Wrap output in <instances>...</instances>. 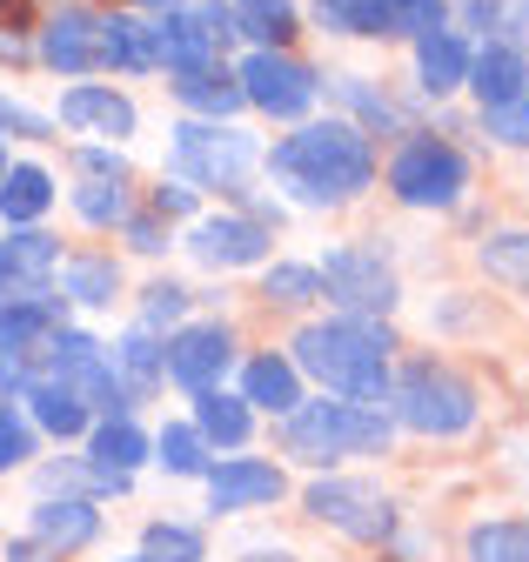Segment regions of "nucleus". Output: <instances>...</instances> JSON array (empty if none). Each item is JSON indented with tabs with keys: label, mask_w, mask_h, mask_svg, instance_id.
<instances>
[{
	"label": "nucleus",
	"mask_w": 529,
	"mask_h": 562,
	"mask_svg": "<svg viewBox=\"0 0 529 562\" xmlns=\"http://www.w3.org/2000/svg\"><path fill=\"white\" fill-rule=\"evenodd\" d=\"M261 161H269V175L302 207H342L375 181V148L356 121H308V127L282 134Z\"/></svg>",
	"instance_id": "1"
},
{
	"label": "nucleus",
	"mask_w": 529,
	"mask_h": 562,
	"mask_svg": "<svg viewBox=\"0 0 529 562\" xmlns=\"http://www.w3.org/2000/svg\"><path fill=\"white\" fill-rule=\"evenodd\" d=\"M295 369L315 375L328 395H342V402H369V408H389V356H395V335L389 322H369V315H328V322H308L295 341Z\"/></svg>",
	"instance_id": "2"
},
{
	"label": "nucleus",
	"mask_w": 529,
	"mask_h": 562,
	"mask_svg": "<svg viewBox=\"0 0 529 562\" xmlns=\"http://www.w3.org/2000/svg\"><path fill=\"white\" fill-rule=\"evenodd\" d=\"M389 436L395 422L389 408H369V402H302L282 415V449L308 469H336L349 456H389Z\"/></svg>",
	"instance_id": "3"
},
{
	"label": "nucleus",
	"mask_w": 529,
	"mask_h": 562,
	"mask_svg": "<svg viewBox=\"0 0 529 562\" xmlns=\"http://www.w3.org/2000/svg\"><path fill=\"white\" fill-rule=\"evenodd\" d=\"M389 415L416 436H462L476 422V389L449 362H409L389 389Z\"/></svg>",
	"instance_id": "4"
},
{
	"label": "nucleus",
	"mask_w": 529,
	"mask_h": 562,
	"mask_svg": "<svg viewBox=\"0 0 529 562\" xmlns=\"http://www.w3.org/2000/svg\"><path fill=\"white\" fill-rule=\"evenodd\" d=\"M255 168H261V140L255 134H241L228 121H181L175 127V181L241 194Z\"/></svg>",
	"instance_id": "5"
},
{
	"label": "nucleus",
	"mask_w": 529,
	"mask_h": 562,
	"mask_svg": "<svg viewBox=\"0 0 529 562\" xmlns=\"http://www.w3.org/2000/svg\"><path fill=\"white\" fill-rule=\"evenodd\" d=\"M470 188V155L442 134H409L389 161V194L403 207H455Z\"/></svg>",
	"instance_id": "6"
},
{
	"label": "nucleus",
	"mask_w": 529,
	"mask_h": 562,
	"mask_svg": "<svg viewBox=\"0 0 529 562\" xmlns=\"http://www.w3.org/2000/svg\"><path fill=\"white\" fill-rule=\"evenodd\" d=\"M235 81H241V101L261 108V114H275V121H302L315 101H322V75L308 60H295L289 47H255L241 67H235Z\"/></svg>",
	"instance_id": "7"
},
{
	"label": "nucleus",
	"mask_w": 529,
	"mask_h": 562,
	"mask_svg": "<svg viewBox=\"0 0 529 562\" xmlns=\"http://www.w3.org/2000/svg\"><path fill=\"white\" fill-rule=\"evenodd\" d=\"M322 295L336 302L342 315H369V322H382L403 289H395V268L382 261V248L336 241V248H328V261H322Z\"/></svg>",
	"instance_id": "8"
},
{
	"label": "nucleus",
	"mask_w": 529,
	"mask_h": 562,
	"mask_svg": "<svg viewBox=\"0 0 529 562\" xmlns=\"http://www.w3.org/2000/svg\"><path fill=\"white\" fill-rule=\"evenodd\" d=\"M302 509L315 522H336L356 542H389V529H395V503L382 496V488H369V482H349V475H315Z\"/></svg>",
	"instance_id": "9"
},
{
	"label": "nucleus",
	"mask_w": 529,
	"mask_h": 562,
	"mask_svg": "<svg viewBox=\"0 0 529 562\" xmlns=\"http://www.w3.org/2000/svg\"><path fill=\"white\" fill-rule=\"evenodd\" d=\"M235 362V335L222 322H181L168 335V382L188 389V395H202V389H222Z\"/></svg>",
	"instance_id": "10"
},
{
	"label": "nucleus",
	"mask_w": 529,
	"mask_h": 562,
	"mask_svg": "<svg viewBox=\"0 0 529 562\" xmlns=\"http://www.w3.org/2000/svg\"><path fill=\"white\" fill-rule=\"evenodd\" d=\"M60 315H68V295H54L47 281H34V289H21V281H8L0 289V356H41V341L60 328Z\"/></svg>",
	"instance_id": "11"
},
{
	"label": "nucleus",
	"mask_w": 529,
	"mask_h": 562,
	"mask_svg": "<svg viewBox=\"0 0 529 562\" xmlns=\"http://www.w3.org/2000/svg\"><path fill=\"white\" fill-rule=\"evenodd\" d=\"M209 509L215 516H241V509H269L289 496V475L275 462H261V456H222L209 462Z\"/></svg>",
	"instance_id": "12"
},
{
	"label": "nucleus",
	"mask_w": 529,
	"mask_h": 562,
	"mask_svg": "<svg viewBox=\"0 0 529 562\" xmlns=\"http://www.w3.org/2000/svg\"><path fill=\"white\" fill-rule=\"evenodd\" d=\"M269 248L275 235L255 215H202L188 228V255L202 268H255V261H269Z\"/></svg>",
	"instance_id": "13"
},
{
	"label": "nucleus",
	"mask_w": 529,
	"mask_h": 562,
	"mask_svg": "<svg viewBox=\"0 0 529 562\" xmlns=\"http://www.w3.org/2000/svg\"><path fill=\"white\" fill-rule=\"evenodd\" d=\"M41 60L54 67V75H94V67H101V14L60 8L41 27Z\"/></svg>",
	"instance_id": "14"
},
{
	"label": "nucleus",
	"mask_w": 529,
	"mask_h": 562,
	"mask_svg": "<svg viewBox=\"0 0 529 562\" xmlns=\"http://www.w3.org/2000/svg\"><path fill=\"white\" fill-rule=\"evenodd\" d=\"M155 54H161L168 75L181 81V75H194V67H215L222 60V41L209 34V21L194 14V8H168L155 21Z\"/></svg>",
	"instance_id": "15"
},
{
	"label": "nucleus",
	"mask_w": 529,
	"mask_h": 562,
	"mask_svg": "<svg viewBox=\"0 0 529 562\" xmlns=\"http://www.w3.org/2000/svg\"><path fill=\"white\" fill-rule=\"evenodd\" d=\"M60 127H75V134H108V140H127V134L142 127V114H135V101H127V94L81 81V88H68V94H60Z\"/></svg>",
	"instance_id": "16"
},
{
	"label": "nucleus",
	"mask_w": 529,
	"mask_h": 562,
	"mask_svg": "<svg viewBox=\"0 0 529 562\" xmlns=\"http://www.w3.org/2000/svg\"><path fill=\"white\" fill-rule=\"evenodd\" d=\"M462 88L483 101V114H489V108L522 101V94H529V54H522V47H509V41H489V47L470 60V81H462Z\"/></svg>",
	"instance_id": "17"
},
{
	"label": "nucleus",
	"mask_w": 529,
	"mask_h": 562,
	"mask_svg": "<svg viewBox=\"0 0 529 562\" xmlns=\"http://www.w3.org/2000/svg\"><path fill=\"white\" fill-rule=\"evenodd\" d=\"M27 536L47 542L54 555H75V549H88L101 536V509L88 496H47V503H34V529Z\"/></svg>",
	"instance_id": "18"
},
{
	"label": "nucleus",
	"mask_w": 529,
	"mask_h": 562,
	"mask_svg": "<svg viewBox=\"0 0 529 562\" xmlns=\"http://www.w3.org/2000/svg\"><path fill=\"white\" fill-rule=\"evenodd\" d=\"M470 60H476V47L462 41L455 27H436V34H423L416 41V81H423V94H455L462 81H470Z\"/></svg>",
	"instance_id": "19"
},
{
	"label": "nucleus",
	"mask_w": 529,
	"mask_h": 562,
	"mask_svg": "<svg viewBox=\"0 0 529 562\" xmlns=\"http://www.w3.org/2000/svg\"><path fill=\"white\" fill-rule=\"evenodd\" d=\"M101 67H114V75H155V67H161V54H155V21L108 14V21H101Z\"/></svg>",
	"instance_id": "20"
},
{
	"label": "nucleus",
	"mask_w": 529,
	"mask_h": 562,
	"mask_svg": "<svg viewBox=\"0 0 529 562\" xmlns=\"http://www.w3.org/2000/svg\"><path fill=\"white\" fill-rule=\"evenodd\" d=\"M47 207H54V175L41 161H14L0 175V222L8 228H34Z\"/></svg>",
	"instance_id": "21"
},
{
	"label": "nucleus",
	"mask_w": 529,
	"mask_h": 562,
	"mask_svg": "<svg viewBox=\"0 0 529 562\" xmlns=\"http://www.w3.org/2000/svg\"><path fill=\"white\" fill-rule=\"evenodd\" d=\"M241 402L248 408H269V415H289L302 408V369L289 356H255L241 369Z\"/></svg>",
	"instance_id": "22"
},
{
	"label": "nucleus",
	"mask_w": 529,
	"mask_h": 562,
	"mask_svg": "<svg viewBox=\"0 0 529 562\" xmlns=\"http://www.w3.org/2000/svg\"><path fill=\"white\" fill-rule=\"evenodd\" d=\"M21 402H27V415H34V429H47V436H60V442H75V436L94 429L88 402H81L75 389H60V382H27Z\"/></svg>",
	"instance_id": "23"
},
{
	"label": "nucleus",
	"mask_w": 529,
	"mask_h": 562,
	"mask_svg": "<svg viewBox=\"0 0 529 562\" xmlns=\"http://www.w3.org/2000/svg\"><path fill=\"white\" fill-rule=\"evenodd\" d=\"M148 449H155V442H148L127 415H108V422H94V429H88V462L108 469V475H135V469L148 462Z\"/></svg>",
	"instance_id": "24"
},
{
	"label": "nucleus",
	"mask_w": 529,
	"mask_h": 562,
	"mask_svg": "<svg viewBox=\"0 0 529 562\" xmlns=\"http://www.w3.org/2000/svg\"><path fill=\"white\" fill-rule=\"evenodd\" d=\"M108 362H114V375L127 382V395H135V389H155L161 375H168V341L155 335V328H127L114 348H108Z\"/></svg>",
	"instance_id": "25"
},
{
	"label": "nucleus",
	"mask_w": 529,
	"mask_h": 562,
	"mask_svg": "<svg viewBox=\"0 0 529 562\" xmlns=\"http://www.w3.org/2000/svg\"><path fill=\"white\" fill-rule=\"evenodd\" d=\"M175 101H181L188 114H209V121H228V114L248 108V101H241V81L228 75L222 60H215V67H194V75H181V81H175Z\"/></svg>",
	"instance_id": "26"
},
{
	"label": "nucleus",
	"mask_w": 529,
	"mask_h": 562,
	"mask_svg": "<svg viewBox=\"0 0 529 562\" xmlns=\"http://www.w3.org/2000/svg\"><path fill=\"white\" fill-rule=\"evenodd\" d=\"M60 295L81 302V308H114V295H121L114 255H68L60 261Z\"/></svg>",
	"instance_id": "27"
},
{
	"label": "nucleus",
	"mask_w": 529,
	"mask_h": 562,
	"mask_svg": "<svg viewBox=\"0 0 529 562\" xmlns=\"http://www.w3.org/2000/svg\"><path fill=\"white\" fill-rule=\"evenodd\" d=\"M194 429H202V442H209V449H241V442H248V429H255V415H248V402H241V395L202 389V395H194Z\"/></svg>",
	"instance_id": "28"
},
{
	"label": "nucleus",
	"mask_w": 529,
	"mask_h": 562,
	"mask_svg": "<svg viewBox=\"0 0 529 562\" xmlns=\"http://www.w3.org/2000/svg\"><path fill=\"white\" fill-rule=\"evenodd\" d=\"M228 14H235V34L255 41V47H289L295 41V0H228Z\"/></svg>",
	"instance_id": "29"
},
{
	"label": "nucleus",
	"mask_w": 529,
	"mask_h": 562,
	"mask_svg": "<svg viewBox=\"0 0 529 562\" xmlns=\"http://www.w3.org/2000/svg\"><path fill=\"white\" fill-rule=\"evenodd\" d=\"M0 268H8V281L34 289V281H47V274L60 268V248H54V235H41V228H14L8 241H0ZM8 281H0V289H8Z\"/></svg>",
	"instance_id": "30"
},
{
	"label": "nucleus",
	"mask_w": 529,
	"mask_h": 562,
	"mask_svg": "<svg viewBox=\"0 0 529 562\" xmlns=\"http://www.w3.org/2000/svg\"><path fill=\"white\" fill-rule=\"evenodd\" d=\"M476 261H483L489 281H503V289L529 295V228H503V235H489V241L476 248Z\"/></svg>",
	"instance_id": "31"
},
{
	"label": "nucleus",
	"mask_w": 529,
	"mask_h": 562,
	"mask_svg": "<svg viewBox=\"0 0 529 562\" xmlns=\"http://www.w3.org/2000/svg\"><path fill=\"white\" fill-rule=\"evenodd\" d=\"M375 14H382V41H423L449 27V0H375Z\"/></svg>",
	"instance_id": "32"
},
{
	"label": "nucleus",
	"mask_w": 529,
	"mask_h": 562,
	"mask_svg": "<svg viewBox=\"0 0 529 562\" xmlns=\"http://www.w3.org/2000/svg\"><path fill=\"white\" fill-rule=\"evenodd\" d=\"M155 462H161L168 475H209V442H202V429H194V422H168V429L155 436Z\"/></svg>",
	"instance_id": "33"
},
{
	"label": "nucleus",
	"mask_w": 529,
	"mask_h": 562,
	"mask_svg": "<svg viewBox=\"0 0 529 562\" xmlns=\"http://www.w3.org/2000/svg\"><path fill=\"white\" fill-rule=\"evenodd\" d=\"M470 562H529V522H476L470 529Z\"/></svg>",
	"instance_id": "34"
},
{
	"label": "nucleus",
	"mask_w": 529,
	"mask_h": 562,
	"mask_svg": "<svg viewBox=\"0 0 529 562\" xmlns=\"http://www.w3.org/2000/svg\"><path fill=\"white\" fill-rule=\"evenodd\" d=\"M261 295L282 302V308H308V302H322V268H308V261H275L269 274H261Z\"/></svg>",
	"instance_id": "35"
},
{
	"label": "nucleus",
	"mask_w": 529,
	"mask_h": 562,
	"mask_svg": "<svg viewBox=\"0 0 529 562\" xmlns=\"http://www.w3.org/2000/svg\"><path fill=\"white\" fill-rule=\"evenodd\" d=\"M75 215L88 228H121L135 207H127V181H81L75 188Z\"/></svg>",
	"instance_id": "36"
},
{
	"label": "nucleus",
	"mask_w": 529,
	"mask_h": 562,
	"mask_svg": "<svg viewBox=\"0 0 529 562\" xmlns=\"http://www.w3.org/2000/svg\"><path fill=\"white\" fill-rule=\"evenodd\" d=\"M322 34H356V41H382V14L375 0H308Z\"/></svg>",
	"instance_id": "37"
},
{
	"label": "nucleus",
	"mask_w": 529,
	"mask_h": 562,
	"mask_svg": "<svg viewBox=\"0 0 529 562\" xmlns=\"http://www.w3.org/2000/svg\"><path fill=\"white\" fill-rule=\"evenodd\" d=\"M142 555L148 562H209V542H202V529H188V522H148Z\"/></svg>",
	"instance_id": "38"
},
{
	"label": "nucleus",
	"mask_w": 529,
	"mask_h": 562,
	"mask_svg": "<svg viewBox=\"0 0 529 562\" xmlns=\"http://www.w3.org/2000/svg\"><path fill=\"white\" fill-rule=\"evenodd\" d=\"M328 94H336L342 108H356L369 127H395V121H403V114H395V101H389V94H375L362 75H328Z\"/></svg>",
	"instance_id": "39"
},
{
	"label": "nucleus",
	"mask_w": 529,
	"mask_h": 562,
	"mask_svg": "<svg viewBox=\"0 0 529 562\" xmlns=\"http://www.w3.org/2000/svg\"><path fill=\"white\" fill-rule=\"evenodd\" d=\"M34 462V429H27V415L14 402H0V475H14Z\"/></svg>",
	"instance_id": "40"
},
{
	"label": "nucleus",
	"mask_w": 529,
	"mask_h": 562,
	"mask_svg": "<svg viewBox=\"0 0 529 562\" xmlns=\"http://www.w3.org/2000/svg\"><path fill=\"white\" fill-rule=\"evenodd\" d=\"M181 315H188V289H181V281H155V289L142 295V328H155V335H161L168 322L181 328Z\"/></svg>",
	"instance_id": "41"
},
{
	"label": "nucleus",
	"mask_w": 529,
	"mask_h": 562,
	"mask_svg": "<svg viewBox=\"0 0 529 562\" xmlns=\"http://www.w3.org/2000/svg\"><path fill=\"white\" fill-rule=\"evenodd\" d=\"M483 121H489V134L503 140V148H529V94L509 101V108H489Z\"/></svg>",
	"instance_id": "42"
},
{
	"label": "nucleus",
	"mask_w": 529,
	"mask_h": 562,
	"mask_svg": "<svg viewBox=\"0 0 529 562\" xmlns=\"http://www.w3.org/2000/svg\"><path fill=\"white\" fill-rule=\"evenodd\" d=\"M75 175L81 181H127V161L114 148H75Z\"/></svg>",
	"instance_id": "43"
},
{
	"label": "nucleus",
	"mask_w": 529,
	"mask_h": 562,
	"mask_svg": "<svg viewBox=\"0 0 529 562\" xmlns=\"http://www.w3.org/2000/svg\"><path fill=\"white\" fill-rule=\"evenodd\" d=\"M121 235H127V248H135V255H161V248H168L161 215H127V222H121Z\"/></svg>",
	"instance_id": "44"
},
{
	"label": "nucleus",
	"mask_w": 529,
	"mask_h": 562,
	"mask_svg": "<svg viewBox=\"0 0 529 562\" xmlns=\"http://www.w3.org/2000/svg\"><path fill=\"white\" fill-rule=\"evenodd\" d=\"M188 207H194V188L188 181H161L155 188V215L168 222V215H188Z\"/></svg>",
	"instance_id": "45"
},
{
	"label": "nucleus",
	"mask_w": 529,
	"mask_h": 562,
	"mask_svg": "<svg viewBox=\"0 0 529 562\" xmlns=\"http://www.w3.org/2000/svg\"><path fill=\"white\" fill-rule=\"evenodd\" d=\"M455 8H462V21L483 27V34H496V27H503V0H455Z\"/></svg>",
	"instance_id": "46"
},
{
	"label": "nucleus",
	"mask_w": 529,
	"mask_h": 562,
	"mask_svg": "<svg viewBox=\"0 0 529 562\" xmlns=\"http://www.w3.org/2000/svg\"><path fill=\"white\" fill-rule=\"evenodd\" d=\"M8 562H68V555H54V549L34 542V536H14V542H8Z\"/></svg>",
	"instance_id": "47"
},
{
	"label": "nucleus",
	"mask_w": 529,
	"mask_h": 562,
	"mask_svg": "<svg viewBox=\"0 0 529 562\" xmlns=\"http://www.w3.org/2000/svg\"><path fill=\"white\" fill-rule=\"evenodd\" d=\"M503 27H509V47H522V54H529V0L503 8Z\"/></svg>",
	"instance_id": "48"
},
{
	"label": "nucleus",
	"mask_w": 529,
	"mask_h": 562,
	"mask_svg": "<svg viewBox=\"0 0 529 562\" xmlns=\"http://www.w3.org/2000/svg\"><path fill=\"white\" fill-rule=\"evenodd\" d=\"M127 8H161L168 14V8H181V0H127Z\"/></svg>",
	"instance_id": "49"
},
{
	"label": "nucleus",
	"mask_w": 529,
	"mask_h": 562,
	"mask_svg": "<svg viewBox=\"0 0 529 562\" xmlns=\"http://www.w3.org/2000/svg\"><path fill=\"white\" fill-rule=\"evenodd\" d=\"M248 562H289V555H282V549H275V555H269V549H261V555H248Z\"/></svg>",
	"instance_id": "50"
},
{
	"label": "nucleus",
	"mask_w": 529,
	"mask_h": 562,
	"mask_svg": "<svg viewBox=\"0 0 529 562\" xmlns=\"http://www.w3.org/2000/svg\"><path fill=\"white\" fill-rule=\"evenodd\" d=\"M121 562H148V555H121Z\"/></svg>",
	"instance_id": "51"
},
{
	"label": "nucleus",
	"mask_w": 529,
	"mask_h": 562,
	"mask_svg": "<svg viewBox=\"0 0 529 562\" xmlns=\"http://www.w3.org/2000/svg\"><path fill=\"white\" fill-rule=\"evenodd\" d=\"M0 175H8V155H0Z\"/></svg>",
	"instance_id": "52"
},
{
	"label": "nucleus",
	"mask_w": 529,
	"mask_h": 562,
	"mask_svg": "<svg viewBox=\"0 0 529 562\" xmlns=\"http://www.w3.org/2000/svg\"><path fill=\"white\" fill-rule=\"evenodd\" d=\"M0 281H8V268H0Z\"/></svg>",
	"instance_id": "53"
}]
</instances>
